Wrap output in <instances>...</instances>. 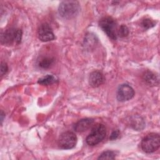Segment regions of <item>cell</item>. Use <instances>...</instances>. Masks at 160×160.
<instances>
[{
	"label": "cell",
	"mask_w": 160,
	"mask_h": 160,
	"mask_svg": "<svg viewBox=\"0 0 160 160\" xmlns=\"http://www.w3.org/2000/svg\"><path fill=\"white\" fill-rule=\"evenodd\" d=\"M80 11L79 3L76 1H64L59 6V15L66 19H70L76 16Z\"/></svg>",
	"instance_id": "obj_1"
},
{
	"label": "cell",
	"mask_w": 160,
	"mask_h": 160,
	"mask_svg": "<svg viewBox=\"0 0 160 160\" xmlns=\"http://www.w3.org/2000/svg\"><path fill=\"white\" fill-rule=\"evenodd\" d=\"M106 129L102 124H96L86 139V143L90 146H95L101 142L106 137Z\"/></svg>",
	"instance_id": "obj_2"
},
{
	"label": "cell",
	"mask_w": 160,
	"mask_h": 160,
	"mask_svg": "<svg viewBox=\"0 0 160 160\" xmlns=\"http://www.w3.org/2000/svg\"><path fill=\"white\" fill-rule=\"evenodd\" d=\"M141 146L145 152L151 153L156 151L160 146L159 134L155 132L147 134L142 139Z\"/></svg>",
	"instance_id": "obj_3"
},
{
	"label": "cell",
	"mask_w": 160,
	"mask_h": 160,
	"mask_svg": "<svg viewBox=\"0 0 160 160\" xmlns=\"http://www.w3.org/2000/svg\"><path fill=\"white\" fill-rule=\"evenodd\" d=\"M22 31L21 29L9 28L1 32V41L2 44L11 45L14 43L19 44L22 39Z\"/></svg>",
	"instance_id": "obj_4"
},
{
	"label": "cell",
	"mask_w": 160,
	"mask_h": 160,
	"mask_svg": "<svg viewBox=\"0 0 160 160\" xmlns=\"http://www.w3.org/2000/svg\"><path fill=\"white\" fill-rule=\"evenodd\" d=\"M100 28L107 34V36L112 40L117 39L116 23L111 17H104L101 19L99 22Z\"/></svg>",
	"instance_id": "obj_5"
},
{
	"label": "cell",
	"mask_w": 160,
	"mask_h": 160,
	"mask_svg": "<svg viewBox=\"0 0 160 160\" xmlns=\"http://www.w3.org/2000/svg\"><path fill=\"white\" fill-rule=\"evenodd\" d=\"M77 142L76 134L71 131L62 132L58 139V146L62 149H70L73 148Z\"/></svg>",
	"instance_id": "obj_6"
},
{
	"label": "cell",
	"mask_w": 160,
	"mask_h": 160,
	"mask_svg": "<svg viewBox=\"0 0 160 160\" xmlns=\"http://www.w3.org/2000/svg\"><path fill=\"white\" fill-rule=\"evenodd\" d=\"M134 91L133 88L127 84L120 85L117 91V99L121 102H124L131 99L134 96Z\"/></svg>",
	"instance_id": "obj_7"
},
{
	"label": "cell",
	"mask_w": 160,
	"mask_h": 160,
	"mask_svg": "<svg viewBox=\"0 0 160 160\" xmlns=\"http://www.w3.org/2000/svg\"><path fill=\"white\" fill-rule=\"evenodd\" d=\"M38 36L43 42L52 41L55 38L51 28L47 23H43L40 25L38 29Z\"/></svg>",
	"instance_id": "obj_8"
},
{
	"label": "cell",
	"mask_w": 160,
	"mask_h": 160,
	"mask_svg": "<svg viewBox=\"0 0 160 160\" xmlns=\"http://www.w3.org/2000/svg\"><path fill=\"white\" fill-rule=\"evenodd\" d=\"M104 81L103 74L99 71H92L89 76V85L92 88H98Z\"/></svg>",
	"instance_id": "obj_9"
},
{
	"label": "cell",
	"mask_w": 160,
	"mask_h": 160,
	"mask_svg": "<svg viewBox=\"0 0 160 160\" xmlns=\"http://www.w3.org/2000/svg\"><path fill=\"white\" fill-rule=\"evenodd\" d=\"M94 121L92 118L82 119L78 121L74 126V129L75 131L81 132L85 131L92 126Z\"/></svg>",
	"instance_id": "obj_10"
},
{
	"label": "cell",
	"mask_w": 160,
	"mask_h": 160,
	"mask_svg": "<svg viewBox=\"0 0 160 160\" xmlns=\"http://www.w3.org/2000/svg\"><path fill=\"white\" fill-rule=\"evenodd\" d=\"M142 79L149 86H156L159 84L158 77L149 71L144 72L142 75Z\"/></svg>",
	"instance_id": "obj_11"
},
{
	"label": "cell",
	"mask_w": 160,
	"mask_h": 160,
	"mask_svg": "<svg viewBox=\"0 0 160 160\" xmlns=\"http://www.w3.org/2000/svg\"><path fill=\"white\" fill-rule=\"evenodd\" d=\"M131 126L134 129L141 130L144 126V121L143 119L139 116H134L131 118Z\"/></svg>",
	"instance_id": "obj_12"
},
{
	"label": "cell",
	"mask_w": 160,
	"mask_h": 160,
	"mask_svg": "<svg viewBox=\"0 0 160 160\" xmlns=\"http://www.w3.org/2000/svg\"><path fill=\"white\" fill-rule=\"evenodd\" d=\"M57 79L52 75L48 74L42 78L39 79L38 82L39 84L44 85V86H49L52 84L55 83L57 81Z\"/></svg>",
	"instance_id": "obj_13"
},
{
	"label": "cell",
	"mask_w": 160,
	"mask_h": 160,
	"mask_svg": "<svg viewBox=\"0 0 160 160\" xmlns=\"http://www.w3.org/2000/svg\"><path fill=\"white\" fill-rule=\"evenodd\" d=\"M54 59L50 57H45L42 58L39 62V66L43 69L49 68L54 63Z\"/></svg>",
	"instance_id": "obj_14"
},
{
	"label": "cell",
	"mask_w": 160,
	"mask_h": 160,
	"mask_svg": "<svg viewBox=\"0 0 160 160\" xmlns=\"http://www.w3.org/2000/svg\"><path fill=\"white\" fill-rule=\"evenodd\" d=\"M116 158V154L112 151H106L101 154L98 159H114Z\"/></svg>",
	"instance_id": "obj_15"
},
{
	"label": "cell",
	"mask_w": 160,
	"mask_h": 160,
	"mask_svg": "<svg viewBox=\"0 0 160 160\" xmlns=\"http://www.w3.org/2000/svg\"><path fill=\"white\" fill-rule=\"evenodd\" d=\"M128 34H129V29L128 28V27L126 25L122 24L120 26L119 30L118 31L117 35H119L121 38H124V37L127 36L128 35Z\"/></svg>",
	"instance_id": "obj_16"
},
{
	"label": "cell",
	"mask_w": 160,
	"mask_h": 160,
	"mask_svg": "<svg viewBox=\"0 0 160 160\" xmlns=\"http://www.w3.org/2000/svg\"><path fill=\"white\" fill-rule=\"evenodd\" d=\"M155 24H156V22L154 21L151 20L150 19H148V18L144 19L141 23L142 26L145 29H149V28L154 26Z\"/></svg>",
	"instance_id": "obj_17"
},
{
	"label": "cell",
	"mask_w": 160,
	"mask_h": 160,
	"mask_svg": "<svg viewBox=\"0 0 160 160\" xmlns=\"http://www.w3.org/2000/svg\"><path fill=\"white\" fill-rule=\"evenodd\" d=\"M8 71V67L6 62H2L1 64V75L3 76Z\"/></svg>",
	"instance_id": "obj_18"
},
{
	"label": "cell",
	"mask_w": 160,
	"mask_h": 160,
	"mask_svg": "<svg viewBox=\"0 0 160 160\" xmlns=\"http://www.w3.org/2000/svg\"><path fill=\"white\" fill-rule=\"evenodd\" d=\"M119 135V130L116 129V130H114L112 132V133L110 135V137H109V139L112 141V140H114V139H116L118 136Z\"/></svg>",
	"instance_id": "obj_19"
},
{
	"label": "cell",
	"mask_w": 160,
	"mask_h": 160,
	"mask_svg": "<svg viewBox=\"0 0 160 160\" xmlns=\"http://www.w3.org/2000/svg\"><path fill=\"white\" fill-rule=\"evenodd\" d=\"M4 116H5V113H4V112L2 111H1V124H2V121L4 119Z\"/></svg>",
	"instance_id": "obj_20"
}]
</instances>
